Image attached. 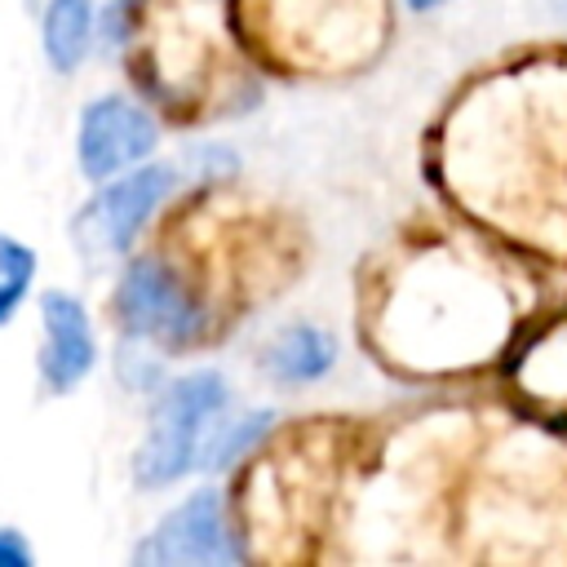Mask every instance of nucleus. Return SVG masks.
<instances>
[{
	"mask_svg": "<svg viewBox=\"0 0 567 567\" xmlns=\"http://www.w3.org/2000/svg\"><path fill=\"white\" fill-rule=\"evenodd\" d=\"M226 408V381L217 372H186L177 377L155 412H151V430L146 443L137 447V483L142 487H168L177 483L195 456H199V434L208 421H217V412Z\"/></svg>",
	"mask_w": 567,
	"mask_h": 567,
	"instance_id": "nucleus-1",
	"label": "nucleus"
},
{
	"mask_svg": "<svg viewBox=\"0 0 567 567\" xmlns=\"http://www.w3.org/2000/svg\"><path fill=\"white\" fill-rule=\"evenodd\" d=\"M111 310L128 337L155 341L164 350H186L208 332V310L164 257L128 261V270L115 284Z\"/></svg>",
	"mask_w": 567,
	"mask_h": 567,
	"instance_id": "nucleus-2",
	"label": "nucleus"
},
{
	"mask_svg": "<svg viewBox=\"0 0 567 567\" xmlns=\"http://www.w3.org/2000/svg\"><path fill=\"white\" fill-rule=\"evenodd\" d=\"M239 554L244 549L235 545V532L226 523L221 496L213 487L190 492L133 549V558L151 563V567H182V563H190V567H221V563H235Z\"/></svg>",
	"mask_w": 567,
	"mask_h": 567,
	"instance_id": "nucleus-3",
	"label": "nucleus"
},
{
	"mask_svg": "<svg viewBox=\"0 0 567 567\" xmlns=\"http://www.w3.org/2000/svg\"><path fill=\"white\" fill-rule=\"evenodd\" d=\"M177 186L173 164H142L124 173L120 182H106L80 213L75 235L97 252H128L137 230L151 221V213L164 204V195Z\"/></svg>",
	"mask_w": 567,
	"mask_h": 567,
	"instance_id": "nucleus-4",
	"label": "nucleus"
},
{
	"mask_svg": "<svg viewBox=\"0 0 567 567\" xmlns=\"http://www.w3.org/2000/svg\"><path fill=\"white\" fill-rule=\"evenodd\" d=\"M159 142V124L155 115L133 102V97H120V93H106V97H93L80 115V137H75V155H80V168L84 177L93 182H106L115 177L120 168L128 164H142Z\"/></svg>",
	"mask_w": 567,
	"mask_h": 567,
	"instance_id": "nucleus-5",
	"label": "nucleus"
},
{
	"mask_svg": "<svg viewBox=\"0 0 567 567\" xmlns=\"http://www.w3.org/2000/svg\"><path fill=\"white\" fill-rule=\"evenodd\" d=\"M40 323H44L40 381L53 394H66V390H75L89 377V368L97 359L89 315H84V306L71 292H44L40 297Z\"/></svg>",
	"mask_w": 567,
	"mask_h": 567,
	"instance_id": "nucleus-6",
	"label": "nucleus"
},
{
	"mask_svg": "<svg viewBox=\"0 0 567 567\" xmlns=\"http://www.w3.org/2000/svg\"><path fill=\"white\" fill-rule=\"evenodd\" d=\"M332 363H337V341H332V332L310 328V323L284 328V332L266 346V372H270L275 381H284V385L319 381Z\"/></svg>",
	"mask_w": 567,
	"mask_h": 567,
	"instance_id": "nucleus-7",
	"label": "nucleus"
},
{
	"mask_svg": "<svg viewBox=\"0 0 567 567\" xmlns=\"http://www.w3.org/2000/svg\"><path fill=\"white\" fill-rule=\"evenodd\" d=\"M514 377H518L523 394H532V399H549V403L567 399V319L545 328L523 350V359L514 363Z\"/></svg>",
	"mask_w": 567,
	"mask_h": 567,
	"instance_id": "nucleus-8",
	"label": "nucleus"
},
{
	"mask_svg": "<svg viewBox=\"0 0 567 567\" xmlns=\"http://www.w3.org/2000/svg\"><path fill=\"white\" fill-rule=\"evenodd\" d=\"M40 40L53 71H75L93 40V0H49Z\"/></svg>",
	"mask_w": 567,
	"mask_h": 567,
	"instance_id": "nucleus-9",
	"label": "nucleus"
},
{
	"mask_svg": "<svg viewBox=\"0 0 567 567\" xmlns=\"http://www.w3.org/2000/svg\"><path fill=\"white\" fill-rule=\"evenodd\" d=\"M35 279V252L13 239V235H0V323L13 315V306L27 297Z\"/></svg>",
	"mask_w": 567,
	"mask_h": 567,
	"instance_id": "nucleus-10",
	"label": "nucleus"
},
{
	"mask_svg": "<svg viewBox=\"0 0 567 567\" xmlns=\"http://www.w3.org/2000/svg\"><path fill=\"white\" fill-rule=\"evenodd\" d=\"M266 425H270V412H252V416H244V421L217 425V439L204 447V465H230V461H239V456L266 434Z\"/></svg>",
	"mask_w": 567,
	"mask_h": 567,
	"instance_id": "nucleus-11",
	"label": "nucleus"
},
{
	"mask_svg": "<svg viewBox=\"0 0 567 567\" xmlns=\"http://www.w3.org/2000/svg\"><path fill=\"white\" fill-rule=\"evenodd\" d=\"M31 563V545L22 540V532L0 527V567H27Z\"/></svg>",
	"mask_w": 567,
	"mask_h": 567,
	"instance_id": "nucleus-12",
	"label": "nucleus"
},
{
	"mask_svg": "<svg viewBox=\"0 0 567 567\" xmlns=\"http://www.w3.org/2000/svg\"><path fill=\"white\" fill-rule=\"evenodd\" d=\"M408 4H412V9H421V13H425V9H439V4H443V0H408Z\"/></svg>",
	"mask_w": 567,
	"mask_h": 567,
	"instance_id": "nucleus-13",
	"label": "nucleus"
}]
</instances>
